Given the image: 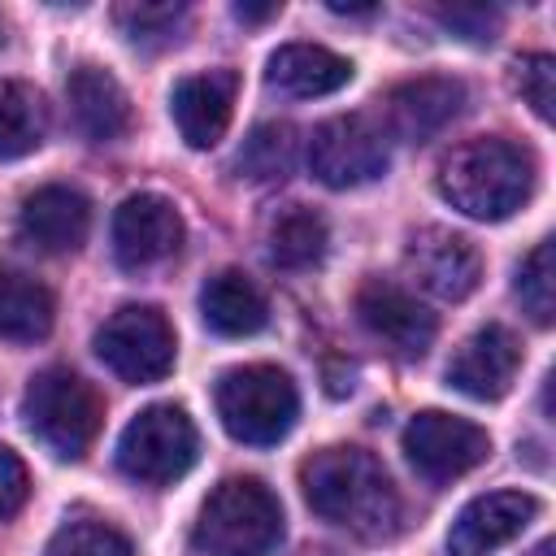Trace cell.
<instances>
[{"label": "cell", "mask_w": 556, "mask_h": 556, "mask_svg": "<svg viewBox=\"0 0 556 556\" xmlns=\"http://www.w3.org/2000/svg\"><path fill=\"white\" fill-rule=\"evenodd\" d=\"M300 486L321 521L343 526L361 543H387L400 534L404 504L378 456L365 447H321L300 465Z\"/></svg>", "instance_id": "6da1fadb"}, {"label": "cell", "mask_w": 556, "mask_h": 556, "mask_svg": "<svg viewBox=\"0 0 556 556\" xmlns=\"http://www.w3.org/2000/svg\"><path fill=\"white\" fill-rule=\"evenodd\" d=\"M534 191V156L530 148L486 135L465 139L452 148L439 165V195L478 222H504L513 217Z\"/></svg>", "instance_id": "7a4b0ae2"}, {"label": "cell", "mask_w": 556, "mask_h": 556, "mask_svg": "<svg viewBox=\"0 0 556 556\" xmlns=\"http://www.w3.org/2000/svg\"><path fill=\"white\" fill-rule=\"evenodd\" d=\"M282 539V504L261 478H226L204 500L191 547L204 556H269Z\"/></svg>", "instance_id": "3957f363"}, {"label": "cell", "mask_w": 556, "mask_h": 556, "mask_svg": "<svg viewBox=\"0 0 556 556\" xmlns=\"http://www.w3.org/2000/svg\"><path fill=\"white\" fill-rule=\"evenodd\" d=\"M217 417L230 439L269 447L291 434L300 417V391L278 365H235L217 378Z\"/></svg>", "instance_id": "277c9868"}, {"label": "cell", "mask_w": 556, "mask_h": 556, "mask_svg": "<svg viewBox=\"0 0 556 556\" xmlns=\"http://www.w3.org/2000/svg\"><path fill=\"white\" fill-rule=\"evenodd\" d=\"M22 417L30 426V434L61 460H78L104 421V400L96 395V387L87 378H78L74 369H43L30 378L26 395H22Z\"/></svg>", "instance_id": "5b68a950"}, {"label": "cell", "mask_w": 556, "mask_h": 556, "mask_svg": "<svg viewBox=\"0 0 556 556\" xmlns=\"http://www.w3.org/2000/svg\"><path fill=\"white\" fill-rule=\"evenodd\" d=\"M200 456V434L187 408L178 404H148L117 439V465L126 478L165 486L182 478Z\"/></svg>", "instance_id": "8992f818"}, {"label": "cell", "mask_w": 556, "mask_h": 556, "mask_svg": "<svg viewBox=\"0 0 556 556\" xmlns=\"http://www.w3.org/2000/svg\"><path fill=\"white\" fill-rule=\"evenodd\" d=\"M96 356L122 382H161L174 369V326L152 304H126L96 330Z\"/></svg>", "instance_id": "52a82bcc"}, {"label": "cell", "mask_w": 556, "mask_h": 556, "mask_svg": "<svg viewBox=\"0 0 556 556\" xmlns=\"http://www.w3.org/2000/svg\"><path fill=\"white\" fill-rule=\"evenodd\" d=\"M387 165H391L387 135L369 113L330 117L308 139V169H313L317 182H326L334 191L365 187V182L382 178Z\"/></svg>", "instance_id": "ba28073f"}, {"label": "cell", "mask_w": 556, "mask_h": 556, "mask_svg": "<svg viewBox=\"0 0 556 556\" xmlns=\"http://www.w3.org/2000/svg\"><path fill=\"white\" fill-rule=\"evenodd\" d=\"M404 456L426 482H452L491 456V434L465 417L426 408L404 426Z\"/></svg>", "instance_id": "9c48e42d"}, {"label": "cell", "mask_w": 556, "mask_h": 556, "mask_svg": "<svg viewBox=\"0 0 556 556\" xmlns=\"http://www.w3.org/2000/svg\"><path fill=\"white\" fill-rule=\"evenodd\" d=\"M356 317L400 361H421L439 334L434 313L417 295H408L404 287H395L387 278H365L356 287Z\"/></svg>", "instance_id": "30bf717a"}, {"label": "cell", "mask_w": 556, "mask_h": 556, "mask_svg": "<svg viewBox=\"0 0 556 556\" xmlns=\"http://www.w3.org/2000/svg\"><path fill=\"white\" fill-rule=\"evenodd\" d=\"M404 269H408V278L421 291L456 304V300H465V295L478 291L482 256H478V248L465 235H456L447 226H421V230L408 235Z\"/></svg>", "instance_id": "8fae6325"}, {"label": "cell", "mask_w": 556, "mask_h": 556, "mask_svg": "<svg viewBox=\"0 0 556 556\" xmlns=\"http://www.w3.org/2000/svg\"><path fill=\"white\" fill-rule=\"evenodd\" d=\"M182 243V217L178 208L156 195V191H139L126 195L113 213V256L122 269H148L165 256H174Z\"/></svg>", "instance_id": "7c38bea8"}, {"label": "cell", "mask_w": 556, "mask_h": 556, "mask_svg": "<svg viewBox=\"0 0 556 556\" xmlns=\"http://www.w3.org/2000/svg\"><path fill=\"white\" fill-rule=\"evenodd\" d=\"M534 517H539V500L526 491L478 495L456 513L447 530V556H491L504 543H513Z\"/></svg>", "instance_id": "4fadbf2b"}, {"label": "cell", "mask_w": 556, "mask_h": 556, "mask_svg": "<svg viewBox=\"0 0 556 556\" xmlns=\"http://www.w3.org/2000/svg\"><path fill=\"white\" fill-rule=\"evenodd\" d=\"M517 369H521V339L508 326L491 321L456 348L447 365V382L469 400H500L517 382Z\"/></svg>", "instance_id": "5bb4252c"}, {"label": "cell", "mask_w": 556, "mask_h": 556, "mask_svg": "<svg viewBox=\"0 0 556 556\" xmlns=\"http://www.w3.org/2000/svg\"><path fill=\"white\" fill-rule=\"evenodd\" d=\"M465 109V83L447 74H421L387 91V117L391 130L408 143H426L439 130H447Z\"/></svg>", "instance_id": "9a60e30c"}, {"label": "cell", "mask_w": 556, "mask_h": 556, "mask_svg": "<svg viewBox=\"0 0 556 556\" xmlns=\"http://www.w3.org/2000/svg\"><path fill=\"white\" fill-rule=\"evenodd\" d=\"M235 74L230 70H208V74H187L174 83L169 113L187 148H213L226 126H230V104H235Z\"/></svg>", "instance_id": "2e32d148"}, {"label": "cell", "mask_w": 556, "mask_h": 556, "mask_svg": "<svg viewBox=\"0 0 556 556\" xmlns=\"http://www.w3.org/2000/svg\"><path fill=\"white\" fill-rule=\"evenodd\" d=\"M22 235L43 252H74L91 230V204L83 191L48 182L22 200Z\"/></svg>", "instance_id": "e0dca14e"}, {"label": "cell", "mask_w": 556, "mask_h": 556, "mask_svg": "<svg viewBox=\"0 0 556 556\" xmlns=\"http://www.w3.org/2000/svg\"><path fill=\"white\" fill-rule=\"evenodd\" d=\"M265 83L278 96L313 100V96H330V91L348 87L352 83V61L321 48V43H282L265 65Z\"/></svg>", "instance_id": "ac0fdd59"}, {"label": "cell", "mask_w": 556, "mask_h": 556, "mask_svg": "<svg viewBox=\"0 0 556 556\" xmlns=\"http://www.w3.org/2000/svg\"><path fill=\"white\" fill-rule=\"evenodd\" d=\"M70 96V113L74 126L91 139V143H113L130 130V100L122 91V83L100 70V65H78L65 83Z\"/></svg>", "instance_id": "d6986e66"}, {"label": "cell", "mask_w": 556, "mask_h": 556, "mask_svg": "<svg viewBox=\"0 0 556 556\" xmlns=\"http://www.w3.org/2000/svg\"><path fill=\"white\" fill-rule=\"evenodd\" d=\"M200 317L213 334L222 339H243V334H256L265 330L269 321V304L261 295V287L239 274V269H222L213 274L204 287H200Z\"/></svg>", "instance_id": "ffe728a7"}, {"label": "cell", "mask_w": 556, "mask_h": 556, "mask_svg": "<svg viewBox=\"0 0 556 556\" xmlns=\"http://www.w3.org/2000/svg\"><path fill=\"white\" fill-rule=\"evenodd\" d=\"M56 321V300L43 282L17 269H0V339L39 343Z\"/></svg>", "instance_id": "44dd1931"}, {"label": "cell", "mask_w": 556, "mask_h": 556, "mask_svg": "<svg viewBox=\"0 0 556 556\" xmlns=\"http://www.w3.org/2000/svg\"><path fill=\"white\" fill-rule=\"evenodd\" d=\"M326 248H330L326 217L304 204H291L269 222V261L278 269H291V274L313 269V265H321Z\"/></svg>", "instance_id": "7402d4cb"}, {"label": "cell", "mask_w": 556, "mask_h": 556, "mask_svg": "<svg viewBox=\"0 0 556 556\" xmlns=\"http://www.w3.org/2000/svg\"><path fill=\"white\" fill-rule=\"evenodd\" d=\"M48 135V104L30 83H0V161L26 156Z\"/></svg>", "instance_id": "603a6c76"}, {"label": "cell", "mask_w": 556, "mask_h": 556, "mask_svg": "<svg viewBox=\"0 0 556 556\" xmlns=\"http://www.w3.org/2000/svg\"><path fill=\"white\" fill-rule=\"evenodd\" d=\"M235 165H239V174H248V178H256V182L287 178L291 165H295V130H291L287 122H261V126L243 139Z\"/></svg>", "instance_id": "cb8c5ba5"}, {"label": "cell", "mask_w": 556, "mask_h": 556, "mask_svg": "<svg viewBox=\"0 0 556 556\" xmlns=\"http://www.w3.org/2000/svg\"><path fill=\"white\" fill-rule=\"evenodd\" d=\"M43 556H135V543L117 526L87 517V521H65Z\"/></svg>", "instance_id": "d4e9b609"}, {"label": "cell", "mask_w": 556, "mask_h": 556, "mask_svg": "<svg viewBox=\"0 0 556 556\" xmlns=\"http://www.w3.org/2000/svg\"><path fill=\"white\" fill-rule=\"evenodd\" d=\"M117 26L135 48H165L178 39V26L187 17V4H117L113 9Z\"/></svg>", "instance_id": "484cf974"}, {"label": "cell", "mask_w": 556, "mask_h": 556, "mask_svg": "<svg viewBox=\"0 0 556 556\" xmlns=\"http://www.w3.org/2000/svg\"><path fill=\"white\" fill-rule=\"evenodd\" d=\"M517 300L539 321L552 326L556 317V269H552V239L534 243V252L517 265Z\"/></svg>", "instance_id": "4316f807"}, {"label": "cell", "mask_w": 556, "mask_h": 556, "mask_svg": "<svg viewBox=\"0 0 556 556\" xmlns=\"http://www.w3.org/2000/svg\"><path fill=\"white\" fill-rule=\"evenodd\" d=\"M513 83H517V91L526 96V104L547 122V117H552V104H556V61H552L547 52L517 56Z\"/></svg>", "instance_id": "83f0119b"}, {"label": "cell", "mask_w": 556, "mask_h": 556, "mask_svg": "<svg viewBox=\"0 0 556 556\" xmlns=\"http://www.w3.org/2000/svg\"><path fill=\"white\" fill-rule=\"evenodd\" d=\"M434 17H439L447 30H456L460 39H473V43L495 39V26H500V13H495V9H482V4H452V9H434Z\"/></svg>", "instance_id": "f1b7e54d"}, {"label": "cell", "mask_w": 556, "mask_h": 556, "mask_svg": "<svg viewBox=\"0 0 556 556\" xmlns=\"http://www.w3.org/2000/svg\"><path fill=\"white\" fill-rule=\"evenodd\" d=\"M30 495V473L13 447L0 443V517H13Z\"/></svg>", "instance_id": "f546056e"}, {"label": "cell", "mask_w": 556, "mask_h": 556, "mask_svg": "<svg viewBox=\"0 0 556 556\" xmlns=\"http://www.w3.org/2000/svg\"><path fill=\"white\" fill-rule=\"evenodd\" d=\"M278 9L282 4H235V17L239 22H269V17H278Z\"/></svg>", "instance_id": "4dcf8cb0"}, {"label": "cell", "mask_w": 556, "mask_h": 556, "mask_svg": "<svg viewBox=\"0 0 556 556\" xmlns=\"http://www.w3.org/2000/svg\"><path fill=\"white\" fill-rule=\"evenodd\" d=\"M330 13H348V17H369V13H374V4H361V9H356V4H330Z\"/></svg>", "instance_id": "1f68e13d"}, {"label": "cell", "mask_w": 556, "mask_h": 556, "mask_svg": "<svg viewBox=\"0 0 556 556\" xmlns=\"http://www.w3.org/2000/svg\"><path fill=\"white\" fill-rule=\"evenodd\" d=\"M295 556H339L334 547H304V552H295Z\"/></svg>", "instance_id": "d6a6232c"}, {"label": "cell", "mask_w": 556, "mask_h": 556, "mask_svg": "<svg viewBox=\"0 0 556 556\" xmlns=\"http://www.w3.org/2000/svg\"><path fill=\"white\" fill-rule=\"evenodd\" d=\"M530 556H552V539H543V543H539V547H534Z\"/></svg>", "instance_id": "836d02e7"}]
</instances>
